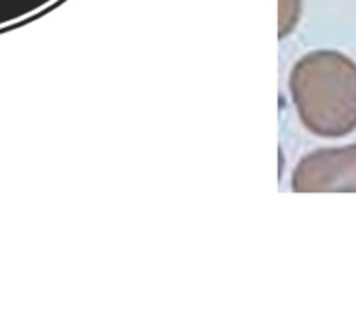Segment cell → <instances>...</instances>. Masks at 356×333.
Here are the masks:
<instances>
[{
	"instance_id": "obj_1",
	"label": "cell",
	"mask_w": 356,
	"mask_h": 333,
	"mask_svg": "<svg viewBox=\"0 0 356 333\" xmlns=\"http://www.w3.org/2000/svg\"><path fill=\"white\" fill-rule=\"evenodd\" d=\"M289 90L306 130L337 139L356 130V62L339 51L302 56L289 76Z\"/></svg>"
},
{
	"instance_id": "obj_3",
	"label": "cell",
	"mask_w": 356,
	"mask_h": 333,
	"mask_svg": "<svg viewBox=\"0 0 356 333\" xmlns=\"http://www.w3.org/2000/svg\"><path fill=\"white\" fill-rule=\"evenodd\" d=\"M278 10H280V28L278 35L285 38L294 31L296 24L301 19L302 12V0H280L278 2Z\"/></svg>"
},
{
	"instance_id": "obj_2",
	"label": "cell",
	"mask_w": 356,
	"mask_h": 333,
	"mask_svg": "<svg viewBox=\"0 0 356 333\" xmlns=\"http://www.w3.org/2000/svg\"><path fill=\"white\" fill-rule=\"evenodd\" d=\"M296 193H356V142L322 148L299 160L292 173Z\"/></svg>"
}]
</instances>
